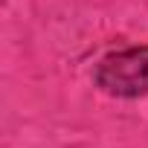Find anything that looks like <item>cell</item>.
I'll use <instances>...</instances> for the list:
<instances>
[{
    "instance_id": "obj_1",
    "label": "cell",
    "mask_w": 148,
    "mask_h": 148,
    "mask_svg": "<svg viewBox=\"0 0 148 148\" xmlns=\"http://www.w3.org/2000/svg\"><path fill=\"white\" fill-rule=\"evenodd\" d=\"M93 87L110 99L136 102L148 99V44L105 52L93 64Z\"/></svg>"
}]
</instances>
